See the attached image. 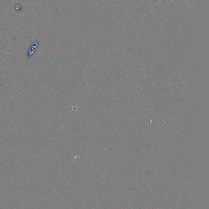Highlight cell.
<instances>
[{
	"instance_id": "obj_1",
	"label": "cell",
	"mask_w": 209,
	"mask_h": 209,
	"mask_svg": "<svg viewBox=\"0 0 209 209\" xmlns=\"http://www.w3.org/2000/svg\"><path fill=\"white\" fill-rule=\"evenodd\" d=\"M161 1V0H160V1H159V2H158V3H159V2H160V1Z\"/></svg>"
}]
</instances>
